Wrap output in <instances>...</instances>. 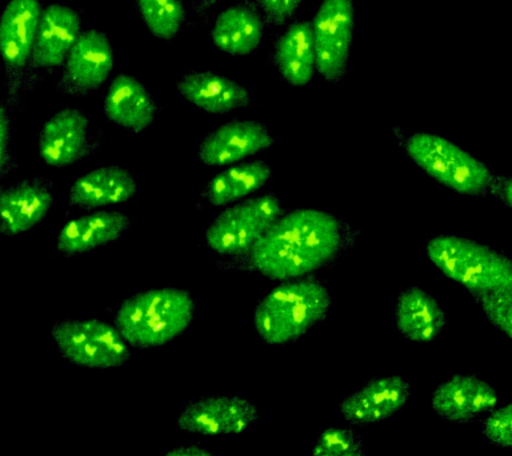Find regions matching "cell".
<instances>
[{
  "label": "cell",
  "mask_w": 512,
  "mask_h": 456,
  "mask_svg": "<svg viewBox=\"0 0 512 456\" xmlns=\"http://www.w3.org/2000/svg\"><path fill=\"white\" fill-rule=\"evenodd\" d=\"M262 15L251 4H236L216 18L211 38L215 46L228 55L252 54L262 42Z\"/></svg>",
  "instance_id": "obj_23"
},
{
  "label": "cell",
  "mask_w": 512,
  "mask_h": 456,
  "mask_svg": "<svg viewBox=\"0 0 512 456\" xmlns=\"http://www.w3.org/2000/svg\"><path fill=\"white\" fill-rule=\"evenodd\" d=\"M511 184V179L508 176H499V178L494 179L491 188V194L502 199L508 208L512 204Z\"/></svg>",
  "instance_id": "obj_32"
},
{
  "label": "cell",
  "mask_w": 512,
  "mask_h": 456,
  "mask_svg": "<svg viewBox=\"0 0 512 456\" xmlns=\"http://www.w3.org/2000/svg\"><path fill=\"white\" fill-rule=\"evenodd\" d=\"M267 127L254 120H234L210 132L199 146V158L208 167L227 166L272 146Z\"/></svg>",
  "instance_id": "obj_17"
},
{
  "label": "cell",
  "mask_w": 512,
  "mask_h": 456,
  "mask_svg": "<svg viewBox=\"0 0 512 456\" xmlns=\"http://www.w3.org/2000/svg\"><path fill=\"white\" fill-rule=\"evenodd\" d=\"M282 214V204L274 194L246 200L224 210L204 232V242L219 255H246Z\"/></svg>",
  "instance_id": "obj_8"
},
{
  "label": "cell",
  "mask_w": 512,
  "mask_h": 456,
  "mask_svg": "<svg viewBox=\"0 0 512 456\" xmlns=\"http://www.w3.org/2000/svg\"><path fill=\"white\" fill-rule=\"evenodd\" d=\"M54 183L43 176L0 187V234L31 231L54 206Z\"/></svg>",
  "instance_id": "obj_16"
},
{
  "label": "cell",
  "mask_w": 512,
  "mask_h": 456,
  "mask_svg": "<svg viewBox=\"0 0 512 456\" xmlns=\"http://www.w3.org/2000/svg\"><path fill=\"white\" fill-rule=\"evenodd\" d=\"M499 396L486 380L459 374L440 383L431 395L436 416L446 422L467 424L498 407Z\"/></svg>",
  "instance_id": "obj_15"
},
{
  "label": "cell",
  "mask_w": 512,
  "mask_h": 456,
  "mask_svg": "<svg viewBox=\"0 0 512 456\" xmlns=\"http://www.w3.org/2000/svg\"><path fill=\"white\" fill-rule=\"evenodd\" d=\"M138 182L135 175L126 168L103 166L80 176L70 190L71 206L94 210L127 202L135 195Z\"/></svg>",
  "instance_id": "obj_20"
},
{
  "label": "cell",
  "mask_w": 512,
  "mask_h": 456,
  "mask_svg": "<svg viewBox=\"0 0 512 456\" xmlns=\"http://www.w3.org/2000/svg\"><path fill=\"white\" fill-rule=\"evenodd\" d=\"M130 227V219L122 212L99 211L71 220L58 236L60 254H86L96 248L114 243Z\"/></svg>",
  "instance_id": "obj_21"
},
{
  "label": "cell",
  "mask_w": 512,
  "mask_h": 456,
  "mask_svg": "<svg viewBox=\"0 0 512 456\" xmlns=\"http://www.w3.org/2000/svg\"><path fill=\"white\" fill-rule=\"evenodd\" d=\"M427 256L448 279L470 291L512 288L511 260L474 240L456 235H440L427 243Z\"/></svg>",
  "instance_id": "obj_4"
},
{
  "label": "cell",
  "mask_w": 512,
  "mask_h": 456,
  "mask_svg": "<svg viewBox=\"0 0 512 456\" xmlns=\"http://www.w3.org/2000/svg\"><path fill=\"white\" fill-rule=\"evenodd\" d=\"M260 419L258 408L243 396H207L186 404L176 426L202 436L242 435L254 431Z\"/></svg>",
  "instance_id": "obj_10"
},
{
  "label": "cell",
  "mask_w": 512,
  "mask_h": 456,
  "mask_svg": "<svg viewBox=\"0 0 512 456\" xmlns=\"http://www.w3.org/2000/svg\"><path fill=\"white\" fill-rule=\"evenodd\" d=\"M412 386L402 376H380L339 403L340 415L351 426L386 423L410 404Z\"/></svg>",
  "instance_id": "obj_13"
},
{
  "label": "cell",
  "mask_w": 512,
  "mask_h": 456,
  "mask_svg": "<svg viewBox=\"0 0 512 456\" xmlns=\"http://www.w3.org/2000/svg\"><path fill=\"white\" fill-rule=\"evenodd\" d=\"M52 339L63 358L76 366L110 370L130 359L118 328L100 320H62L52 328Z\"/></svg>",
  "instance_id": "obj_6"
},
{
  "label": "cell",
  "mask_w": 512,
  "mask_h": 456,
  "mask_svg": "<svg viewBox=\"0 0 512 456\" xmlns=\"http://www.w3.org/2000/svg\"><path fill=\"white\" fill-rule=\"evenodd\" d=\"M156 112L155 99L140 80L126 74L112 80L104 99V114L110 122L139 134L154 122Z\"/></svg>",
  "instance_id": "obj_18"
},
{
  "label": "cell",
  "mask_w": 512,
  "mask_h": 456,
  "mask_svg": "<svg viewBox=\"0 0 512 456\" xmlns=\"http://www.w3.org/2000/svg\"><path fill=\"white\" fill-rule=\"evenodd\" d=\"M178 92L188 103L210 114H226L248 107L252 100L251 92L246 87L210 71L184 75L179 80Z\"/></svg>",
  "instance_id": "obj_19"
},
{
  "label": "cell",
  "mask_w": 512,
  "mask_h": 456,
  "mask_svg": "<svg viewBox=\"0 0 512 456\" xmlns=\"http://www.w3.org/2000/svg\"><path fill=\"white\" fill-rule=\"evenodd\" d=\"M138 8L148 31L167 42L179 34L186 18L183 0H138Z\"/></svg>",
  "instance_id": "obj_26"
},
{
  "label": "cell",
  "mask_w": 512,
  "mask_h": 456,
  "mask_svg": "<svg viewBox=\"0 0 512 456\" xmlns=\"http://www.w3.org/2000/svg\"><path fill=\"white\" fill-rule=\"evenodd\" d=\"M80 24L82 19L74 8L54 3L42 10L24 88L34 86L40 72H50L66 62L80 35Z\"/></svg>",
  "instance_id": "obj_11"
},
{
  "label": "cell",
  "mask_w": 512,
  "mask_h": 456,
  "mask_svg": "<svg viewBox=\"0 0 512 456\" xmlns=\"http://www.w3.org/2000/svg\"><path fill=\"white\" fill-rule=\"evenodd\" d=\"M114 67V54L103 32L88 30L76 39L64 62L58 87L64 94L90 95L103 86Z\"/></svg>",
  "instance_id": "obj_14"
},
{
  "label": "cell",
  "mask_w": 512,
  "mask_h": 456,
  "mask_svg": "<svg viewBox=\"0 0 512 456\" xmlns=\"http://www.w3.org/2000/svg\"><path fill=\"white\" fill-rule=\"evenodd\" d=\"M271 175V167L263 160L239 164L214 176L204 187L202 195L214 206H226L258 191Z\"/></svg>",
  "instance_id": "obj_25"
},
{
  "label": "cell",
  "mask_w": 512,
  "mask_h": 456,
  "mask_svg": "<svg viewBox=\"0 0 512 456\" xmlns=\"http://www.w3.org/2000/svg\"><path fill=\"white\" fill-rule=\"evenodd\" d=\"M196 315L190 292L180 288H154L139 292L119 307L115 327L131 346H164L182 335Z\"/></svg>",
  "instance_id": "obj_2"
},
{
  "label": "cell",
  "mask_w": 512,
  "mask_h": 456,
  "mask_svg": "<svg viewBox=\"0 0 512 456\" xmlns=\"http://www.w3.org/2000/svg\"><path fill=\"white\" fill-rule=\"evenodd\" d=\"M312 24L315 68L324 79L338 82L346 72L354 39L352 0H323Z\"/></svg>",
  "instance_id": "obj_9"
},
{
  "label": "cell",
  "mask_w": 512,
  "mask_h": 456,
  "mask_svg": "<svg viewBox=\"0 0 512 456\" xmlns=\"http://www.w3.org/2000/svg\"><path fill=\"white\" fill-rule=\"evenodd\" d=\"M354 239L343 220L302 208L280 215L243 255L242 264L271 279L300 278L334 262Z\"/></svg>",
  "instance_id": "obj_1"
},
{
  "label": "cell",
  "mask_w": 512,
  "mask_h": 456,
  "mask_svg": "<svg viewBox=\"0 0 512 456\" xmlns=\"http://www.w3.org/2000/svg\"><path fill=\"white\" fill-rule=\"evenodd\" d=\"M311 456H367V448L352 428L328 427L316 436Z\"/></svg>",
  "instance_id": "obj_27"
},
{
  "label": "cell",
  "mask_w": 512,
  "mask_h": 456,
  "mask_svg": "<svg viewBox=\"0 0 512 456\" xmlns=\"http://www.w3.org/2000/svg\"><path fill=\"white\" fill-rule=\"evenodd\" d=\"M15 168L11 154V115L6 100L0 98V183Z\"/></svg>",
  "instance_id": "obj_30"
},
{
  "label": "cell",
  "mask_w": 512,
  "mask_h": 456,
  "mask_svg": "<svg viewBox=\"0 0 512 456\" xmlns=\"http://www.w3.org/2000/svg\"><path fill=\"white\" fill-rule=\"evenodd\" d=\"M164 456H214L210 451H207L206 448L199 446H180L172 448L171 451H168Z\"/></svg>",
  "instance_id": "obj_33"
},
{
  "label": "cell",
  "mask_w": 512,
  "mask_h": 456,
  "mask_svg": "<svg viewBox=\"0 0 512 456\" xmlns=\"http://www.w3.org/2000/svg\"><path fill=\"white\" fill-rule=\"evenodd\" d=\"M395 319L400 334L412 342L430 343L446 328V316L438 300L418 287L399 295Z\"/></svg>",
  "instance_id": "obj_22"
},
{
  "label": "cell",
  "mask_w": 512,
  "mask_h": 456,
  "mask_svg": "<svg viewBox=\"0 0 512 456\" xmlns=\"http://www.w3.org/2000/svg\"><path fill=\"white\" fill-rule=\"evenodd\" d=\"M300 2L302 0H259L264 16L268 22L274 24L286 23V20L298 10Z\"/></svg>",
  "instance_id": "obj_31"
},
{
  "label": "cell",
  "mask_w": 512,
  "mask_h": 456,
  "mask_svg": "<svg viewBox=\"0 0 512 456\" xmlns=\"http://www.w3.org/2000/svg\"><path fill=\"white\" fill-rule=\"evenodd\" d=\"M87 116L76 108H63L52 115L38 135L40 159L47 166L63 168L88 158L98 150Z\"/></svg>",
  "instance_id": "obj_12"
},
{
  "label": "cell",
  "mask_w": 512,
  "mask_h": 456,
  "mask_svg": "<svg viewBox=\"0 0 512 456\" xmlns=\"http://www.w3.org/2000/svg\"><path fill=\"white\" fill-rule=\"evenodd\" d=\"M42 6L39 0H10L0 16V58L6 72V104L20 110Z\"/></svg>",
  "instance_id": "obj_7"
},
{
  "label": "cell",
  "mask_w": 512,
  "mask_h": 456,
  "mask_svg": "<svg viewBox=\"0 0 512 456\" xmlns=\"http://www.w3.org/2000/svg\"><path fill=\"white\" fill-rule=\"evenodd\" d=\"M274 60L282 78L291 86H307L315 71L312 24L292 23L276 40Z\"/></svg>",
  "instance_id": "obj_24"
},
{
  "label": "cell",
  "mask_w": 512,
  "mask_h": 456,
  "mask_svg": "<svg viewBox=\"0 0 512 456\" xmlns=\"http://www.w3.org/2000/svg\"><path fill=\"white\" fill-rule=\"evenodd\" d=\"M483 438L491 446L510 450L512 447V406L510 403L488 412L482 426Z\"/></svg>",
  "instance_id": "obj_29"
},
{
  "label": "cell",
  "mask_w": 512,
  "mask_h": 456,
  "mask_svg": "<svg viewBox=\"0 0 512 456\" xmlns=\"http://www.w3.org/2000/svg\"><path fill=\"white\" fill-rule=\"evenodd\" d=\"M482 306L488 322L498 328L507 338L512 335V288H498L474 295Z\"/></svg>",
  "instance_id": "obj_28"
},
{
  "label": "cell",
  "mask_w": 512,
  "mask_h": 456,
  "mask_svg": "<svg viewBox=\"0 0 512 456\" xmlns=\"http://www.w3.org/2000/svg\"><path fill=\"white\" fill-rule=\"evenodd\" d=\"M330 306L327 288L314 279L283 283L256 306L255 331L264 343L284 346L322 322Z\"/></svg>",
  "instance_id": "obj_3"
},
{
  "label": "cell",
  "mask_w": 512,
  "mask_h": 456,
  "mask_svg": "<svg viewBox=\"0 0 512 456\" xmlns=\"http://www.w3.org/2000/svg\"><path fill=\"white\" fill-rule=\"evenodd\" d=\"M408 156L427 175L463 195L491 194L495 176L470 152L432 132H416L406 142Z\"/></svg>",
  "instance_id": "obj_5"
}]
</instances>
